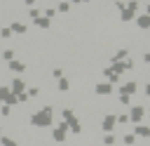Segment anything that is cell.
I'll list each match as a JSON object with an SVG mask.
<instances>
[{
  "label": "cell",
  "instance_id": "obj_1",
  "mask_svg": "<svg viewBox=\"0 0 150 146\" xmlns=\"http://www.w3.org/2000/svg\"><path fill=\"white\" fill-rule=\"evenodd\" d=\"M122 92H124V97H129V94H134V92H136V85H134V82H127V85L122 87Z\"/></svg>",
  "mask_w": 150,
  "mask_h": 146
},
{
  "label": "cell",
  "instance_id": "obj_2",
  "mask_svg": "<svg viewBox=\"0 0 150 146\" xmlns=\"http://www.w3.org/2000/svg\"><path fill=\"white\" fill-rule=\"evenodd\" d=\"M110 89H112L110 85H98V87H96V92H98V94H110Z\"/></svg>",
  "mask_w": 150,
  "mask_h": 146
},
{
  "label": "cell",
  "instance_id": "obj_3",
  "mask_svg": "<svg viewBox=\"0 0 150 146\" xmlns=\"http://www.w3.org/2000/svg\"><path fill=\"white\" fill-rule=\"evenodd\" d=\"M141 115H143V108H141V106H136V108H134V113H131V120H141Z\"/></svg>",
  "mask_w": 150,
  "mask_h": 146
},
{
  "label": "cell",
  "instance_id": "obj_4",
  "mask_svg": "<svg viewBox=\"0 0 150 146\" xmlns=\"http://www.w3.org/2000/svg\"><path fill=\"white\" fill-rule=\"evenodd\" d=\"M138 26H141V28H148V26H150V16H141V19H138Z\"/></svg>",
  "mask_w": 150,
  "mask_h": 146
},
{
  "label": "cell",
  "instance_id": "obj_5",
  "mask_svg": "<svg viewBox=\"0 0 150 146\" xmlns=\"http://www.w3.org/2000/svg\"><path fill=\"white\" fill-rule=\"evenodd\" d=\"M9 68H12V71H23L26 66H23L21 61H12V64H9Z\"/></svg>",
  "mask_w": 150,
  "mask_h": 146
},
{
  "label": "cell",
  "instance_id": "obj_6",
  "mask_svg": "<svg viewBox=\"0 0 150 146\" xmlns=\"http://www.w3.org/2000/svg\"><path fill=\"white\" fill-rule=\"evenodd\" d=\"M112 125H115V118H112V115H108V118H105V122H103V127H105V130H110Z\"/></svg>",
  "mask_w": 150,
  "mask_h": 146
},
{
  "label": "cell",
  "instance_id": "obj_7",
  "mask_svg": "<svg viewBox=\"0 0 150 146\" xmlns=\"http://www.w3.org/2000/svg\"><path fill=\"white\" fill-rule=\"evenodd\" d=\"M63 130H66V127H63V125H59V130L54 132V137H56V139H63V134H66Z\"/></svg>",
  "mask_w": 150,
  "mask_h": 146
},
{
  "label": "cell",
  "instance_id": "obj_8",
  "mask_svg": "<svg viewBox=\"0 0 150 146\" xmlns=\"http://www.w3.org/2000/svg\"><path fill=\"white\" fill-rule=\"evenodd\" d=\"M136 132H138V134H141V137H148V134H150V127H138V130H136Z\"/></svg>",
  "mask_w": 150,
  "mask_h": 146
},
{
  "label": "cell",
  "instance_id": "obj_9",
  "mask_svg": "<svg viewBox=\"0 0 150 146\" xmlns=\"http://www.w3.org/2000/svg\"><path fill=\"white\" fill-rule=\"evenodd\" d=\"M12 28H14V31H16V33H26V26H21V24H14V26H12Z\"/></svg>",
  "mask_w": 150,
  "mask_h": 146
},
{
  "label": "cell",
  "instance_id": "obj_10",
  "mask_svg": "<svg viewBox=\"0 0 150 146\" xmlns=\"http://www.w3.org/2000/svg\"><path fill=\"white\" fill-rule=\"evenodd\" d=\"M21 89H23V82H21V80H16V82H14V92H16V94H19V92H21Z\"/></svg>",
  "mask_w": 150,
  "mask_h": 146
},
{
  "label": "cell",
  "instance_id": "obj_11",
  "mask_svg": "<svg viewBox=\"0 0 150 146\" xmlns=\"http://www.w3.org/2000/svg\"><path fill=\"white\" fill-rule=\"evenodd\" d=\"M2 57H5V59H12V57H14V52H12V49H5V52H2Z\"/></svg>",
  "mask_w": 150,
  "mask_h": 146
},
{
  "label": "cell",
  "instance_id": "obj_12",
  "mask_svg": "<svg viewBox=\"0 0 150 146\" xmlns=\"http://www.w3.org/2000/svg\"><path fill=\"white\" fill-rule=\"evenodd\" d=\"M124 144H134V134H127L124 137Z\"/></svg>",
  "mask_w": 150,
  "mask_h": 146
},
{
  "label": "cell",
  "instance_id": "obj_13",
  "mask_svg": "<svg viewBox=\"0 0 150 146\" xmlns=\"http://www.w3.org/2000/svg\"><path fill=\"white\" fill-rule=\"evenodd\" d=\"M2 144H5V146H16V144H14L12 139H2Z\"/></svg>",
  "mask_w": 150,
  "mask_h": 146
},
{
  "label": "cell",
  "instance_id": "obj_14",
  "mask_svg": "<svg viewBox=\"0 0 150 146\" xmlns=\"http://www.w3.org/2000/svg\"><path fill=\"white\" fill-rule=\"evenodd\" d=\"M73 2H77V0H73Z\"/></svg>",
  "mask_w": 150,
  "mask_h": 146
}]
</instances>
